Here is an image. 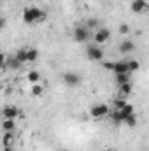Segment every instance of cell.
Listing matches in <instances>:
<instances>
[{
	"label": "cell",
	"instance_id": "obj_1",
	"mask_svg": "<svg viewBox=\"0 0 149 151\" xmlns=\"http://www.w3.org/2000/svg\"><path fill=\"white\" fill-rule=\"evenodd\" d=\"M46 19V11H40L35 5H30L23 11V21L28 23V25H34V23H40Z\"/></svg>",
	"mask_w": 149,
	"mask_h": 151
},
{
	"label": "cell",
	"instance_id": "obj_2",
	"mask_svg": "<svg viewBox=\"0 0 149 151\" xmlns=\"http://www.w3.org/2000/svg\"><path fill=\"white\" fill-rule=\"evenodd\" d=\"M107 114H111V109H109L107 104H95V106L90 109V116H91L93 119H102V118H105Z\"/></svg>",
	"mask_w": 149,
	"mask_h": 151
},
{
	"label": "cell",
	"instance_id": "obj_3",
	"mask_svg": "<svg viewBox=\"0 0 149 151\" xmlns=\"http://www.w3.org/2000/svg\"><path fill=\"white\" fill-rule=\"evenodd\" d=\"M86 56H88V60H91V62H102V60H104V49L98 47V44L88 46V47H86Z\"/></svg>",
	"mask_w": 149,
	"mask_h": 151
},
{
	"label": "cell",
	"instance_id": "obj_4",
	"mask_svg": "<svg viewBox=\"0 0 149 151\" xmlns=\"http://www.w3.org/2000/svg\"><path fill=\"white\" fill-rule=\"evenodd\" d=\"M72 37L77 42H88L90 37H91V30L86 25L84 27H77V28H74V32H72Z\"/></svg>",
	"mask_w": 149,
	"mask_h": 151
},
{
	"label": "cell",
	"instance_id": "obj_5",
	"mask_svg": "<svg viewBox=\"0 0 149 151\" xmlns=\"http://www.w3.org/2000/svg\"><path fill=\"white\" fill-rule=\"evenodd\" d=\"M109 37H111V30H109V28H105V27H100L98 30H95V35H93L95 42H97L98 46L105 44V42L109 40Z\"/></svg>",
	"mask_w": 149,
	"mask_h": 151
},
{
	"label": "cell",
	"instance_id": "obj_6",
	"mask_svg": "<svg viewBox=\"0 0 149 151\" xmlns=\"http://www.w3.org/2000/svg\"><path fill=\"white\" fill-rule=\"evenodd\" d=\"M63 83L70 88H77L81 84V76L77 72H65L63 74Z\"/></svg>",
	"mask_w": 149,
	"mask_h": 151
},
{
	"label": "cell",
	"instance_id": "obj_7",
	"mask_svg": "<svg viewBox=\"0 0 149 151\" xmlns=\"http://www.w3.org/2000/svg\"><path fill=\"white\" fill-rule=\"evenodd\" d=\"M130 9H132V12H135V14H142V12L149 11V4L146 0H132Z\"/></svg>",
	"mask_w": 149,
	"mask_h": 151
},
{
	"label": "cell",
	"instance_id": "obj_8",
	"mask_svg": "<svg viewBox=\"0 0 149 151\" xmlns=\"http://www.w3.org/2000/svg\"><path fill=\"white\" fill-rule=\"evenodd\" d=\"M19 116V109L16 106H5L2 109V118L4 119H16Z\"/></svg>",
	"mask_w": 149,
	"mask_h": 151
},
{
	"label": "cell",
	"instance_id": "obj_9",
	"mask_svg": "<svg viewBox=\"0 0 149 151\" xmlns=\"http://www.w3.org/2000/svg\"><path fill=\"white\" fill-rule=\"evenodd\" d=\"M114 74H132L130 67H128V60H119L114 63Z\"/></svg>",
	"mask_w": 149,
	"mask_h": 151
},
{
	"label": "cell",
	"instance_id": "obj_10",
	"mask_svg": "<svg viewBox=\"0 0 149 151\" xmlns=\"http://www.w3.org/2000/svg\"><path fill=\"white\" fill-rule=\"evenodd\" d=\"M133 51H135L133 40H130V39L121 40V44H119V53H121V55H128V53H133Z\"/></svg>",
	"mask_w": 149,
	"mask_h": 151
},
{
	"label": "cell",
	"instance_id": "obj_11",
	"mask_svg": "<svg viewBox=\"0 0 149 151\" xmlns=\"http://www.w3.org/2000/svg\"><path fill=\"white\" fill-rule=\"evenodd\" d=\"M21 63H27L28 62V47L27 46H23V47H19L18 51H16V55H14Z\"/></svg>",
	"mask_w": 149,
	"mask_h": 151
},
{
	"label": "cell",
	"instance_id": "obj_12",
	"mask_svg": "<svg viewBox=\"0 0 149 151\" xmlns=\"http://www.w3.org/2000/svg\"><path fill=\"white\" fill-rule=\"evenodd\" d=\"M130 93H132V83H126V84H121L119 86V97L121 99H126Z\"/></svg>",
	"mask_w": 149,
	"mask_h": 151
},
{
	"label": "cell",
	"instance_id": "obj_13",
	"mask_svg": "<svg viewBox=\"0 0 149 151\" xmlns=\"http://www.w3.org/2000/svg\"><path fill=\"white\" fill-rule=\"evenodd\" d=\"M2 130H4V132H14V130H16L14 119H4V121H2Z\"/></svg>",
	"mask_w": 149,
	"mask_h": 151
},
{
	"label": "cell",
	"instance_id": "obj_14",
	"mask_svg": "<svg viewBox=\"0 0 149 151\" xmlns=\"http://www.w3.org/2000/svg\"><path fill=\"white\" fill-rule=\"evenodd\" d=\"M114 81L117 86L126 84V83H130V74H114Z\"/></svg>",
	"mask_w": 149,
	"mask_h": 151
},
{
	"label": "cell",
	"instance_id": "obj_15",
	"mask_svg": "<svg viewBox=\"0 0 149 151\" xmlns=\"http://www.w3.org/2000/svg\"><path fill=\"white\" fill-rule=\"evenodd\" d=\"M21 65H23V63H21L16 56H12V58H9V60H7V67H9L11 70H18Z\"/></svg>",
	"mask_w": 149,
	"mask_h": 151
},
{
	"label": "cell",
	"instance_id": "obj_16",
	"mask_svg": "<svg viewBox=\"0 0 149 151\" xmlns=\"http://www.w3.org/2000/svg\"><path fill=\"white\" fill-rule=\"evenodd\" d=\"M14 132H4V146H14Z\"/></svg>",
	"mask_w": 149,
	"mask_h": 151
},
{
	"label": "cell",
	"instance_id": "obj_17",
	"mask_svg": "<svg viewBox=\"0 0 149 151\" xmlns=\"http://www.w3.org/2000/svg\"><path fill=\"white\" fill-rule=\"evenodd\" d=\"M121 111V116H123V123H125V119L130 116V114H133V106H130V104H126L123 109H119Z\"/></svg>",
	"mask_w": 149,
	"mask_h": 151
},
{
	"label": "cell",
	"instance_id": "obj_18",
	"mask_svg": "<svg viewBox=\"0 0 149 151\" xmlns=\"http://www.w3.org/2000/svg\"><path fill=\"white\" fill-rule=\"evenodd\" d=\"M27 79H28L32 84H35V83H39V81H40V74H39L37 70H30V72H28V76H27Z\"/></svg>",
	"mask_w": 149,
	"mask_h": 151
},
{
	"label": "cell",
	"instance_id": "obj_19",
	"mask_svg": "<svg viewBox=\"0 0 149 151\" xmlns=\"http://www.w3.org/2000/svg\"><path fill=\"white\" fill-rule=\"evenodd\" d=\"M86 27H88L90 30H98V28H100V23H98V19H95V18H90V19L86 21Z\"/></svg>",
	"mask_w": 149,
	"mask_h": 151
},
{
	"label": "cell",
	"instance_id": "obj_20",
	"mask_svg": "<svg viewBox=\"0 0 149 151\" xmlns=\"http://www.w3.org/2000/svg\"><path fill=\"white\" fill-rule=\"evenodd\" d=\"M44 93V86L40 84V83H35L34 86H32V95H35V97H40Z\"/></svg>",
	"mask_w": 149,
	"mask_h": 151
},
{
	"label": "cell",
	"instance_id": "obj_21",
	"mask_svg": "<svg viewBox=\"0 0 149 151\" xmlns=\"http://www.w3.org/2000/svg\"><path fill=\"white\" fill-rule=\"evenodd\" d=\"M111 119L114 123H123V116H121V111L119 109H114L111 113Z\"/></svg>",
	"mask_w": 149,
	"mask_h": 151
},
{
	"label": "cell",
	"instance_id": "obj_22",
	"mask_svg": "<svg viewBox=\"0 0 149 151\" xmlns=\"http://www.w3.org/2000/svg\"><path fill=\"white\" fill-rule=\"evenodd\" d=\"M39 58V51L35 47H28V62H35Z\"/></svg>",
	"mask_w": 149,
	"mask_h": 151
},
{
	"label": "cell",
	"instance_id": "obj_23",
	"mask_svg": "<svg viewBox=\"0 0 149 151\" xmlns=\"http://www.w3.org/2000/svg\"><path fill=\"white\" fill-rule=\"evenodd\" d=\"M128 67H130V72H137L140 69V63L137 60H128Z\"/></svg>",
	"mask_w": 149,
	"mask_h": 151
},
{
	"label": "cell",
	"instance_id": "obj_24",
	"mask_svg": "<svg viewBox=\"0 0 149 151\" xmlns=\"http://www.w3.org/2000/svg\"><path fill=\"white\" fill-rule=\"evenodd\" d=\"M125 123H126L128 127H135V125H137V114H135V113L130 114V116L125 119Z\"/></svg>",
	"mask_w": 149,
	"mask_h": 151
},
{
	"label": "cell",
	"instance_id": "obj_25",
	"mask_svg": "<svg viewBox=\"0 0 149 151\" xmlns=\"http://www.w3.org/2000/svg\"><path fill=\"white\" fill-rule=\"evenodd\" d=\"M130 30H132L130 25H126V23H121V25H119V34H121V35H128Z\"/></svg>",
	"mask_w": 149,
	"mask_h": 151
},
{
	"label": "cell",
	"instance_id": "obj_26",
	"mask_svg": "<svg viewBox=\"0 0 149 151\" xmlns=\"http://www.w3.org/2000/svg\"><path fill=\"white\" fill-rule=\"evenodd\" d=\"M112 104H114V107H116V109H123V107L126 106V100H125V99H116Z\"/></svg>",
	"mask_w": 149,
	"mask_h": 151
},
{
	"label": "cell",
	"instance_id": "obj_27",
	"mask_svg": "<svg viewBox=\"0 0 149 151\" xmlns=\"http://www.w3.org/2000/svg\"><path fill=\"white\" fill-rule=\"evenodd\" d=\"M114 63H116V62H102V65H104V69H105V70H114Z\"/></svg>",
	"mask_w": 149,
	"mask_h": 151
},
{
	"label": "cell",
	"instance_id": "obj_28",
	"mask_svg": "<svg viewBox=\"0 0 149 151\" xmlns=\"http://www.w3.org/2000/svg\"><path fill=\"white\" fill-rule=\"evenodd\" d=\"M4 151H14V148H12V146H5V148H4Z\"/></svg>",
	"mask_w": 149,
	"mask_h": 151
},
{
	"label": "cell",
	"instance_id": "obj_29",
	"mask_svg": "<svg viewBox=\"0 0 149 151\" xmlns=\"http://www.w3.org/2000/svg\"><path fill=\"white\" fill-rule=\"evenodd\" d=\"M100 151H112V148H104V150H100Z\"/></svg>",
	"mask_w": 149,
	"mask_h": 151
},
{
	"label": "cell",
	"instance_id": "obj_30",
	"mask_svg": "<svg viewBox=\"0 0 149 151\" xmlns=\"http://www.w3.org/2000/svg\"><path fill=\"white\" fill-rule=\"evenodd\" d=\"M58 151H69V150H58Z\"/></svg>",
	"mask_w": 149,
	"mask_h": 151
}]
</instances>
